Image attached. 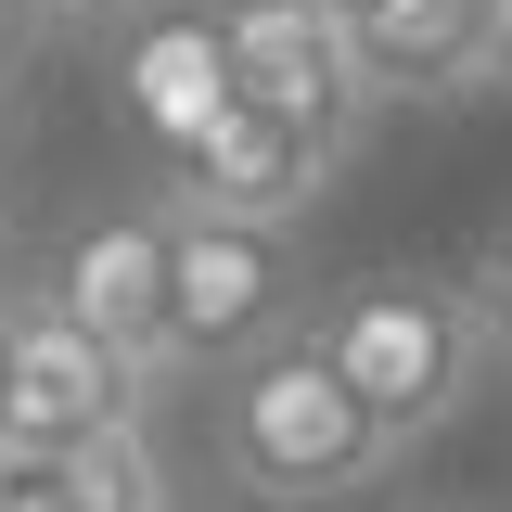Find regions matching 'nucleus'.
Masks as SVG:
<instances>
[{
  "instance_id": "obj_1",
  "label": "nucleus",
  "mask_w": 512,
  "mask_h": 512,
  "mask_svg": "<svg viewBox=\"0 0 512 512\" xmlns=\"http://www.w3.org/2000/svg\"><path fill=\"white\" fill-rule=\"evenodd\" d=\"M320 346V372L372 410V436L410 461L423 436H448L487 384L474 308H461V269H359V282H320V308L295 320Z\"/></svg>"
},
{
  "instance_id": "obj_2",
  "label": "nucleus",
  "mask_w": 512,
  "mask_h": 512,
  "mask_svg": "<svg viewBox=\"0 0 512 512\" xmlns=\"http://www.w3.org/2000/svg\"><path fill=\"white\" fill-rule=\"evenodd\" d=\"M218 474L244 487L256 512H320V500H359L397 474V448L372 436V410L320 372L308 333L256 346L218 372Z\"/></svg>"
},
{
  "instance_id": "obj_3",
  "label": "nucleus",
  "mask_w": 512,
  "mask_h": 512,
  "mask_svg": "<svg viewBox=\"0 0 512 512\" xmlns=\"http://www.w3.org/2000/svg\"><path fill=\"white\" fill-rule=\"evenodd\" d=\"M308 320V244L167 205V372H231Z\"/></svg>"
},
{
  "instance_id": "obj_4",
  "label": "nucleus",
  "mask_w": 512,
  "mask_h": 512,
  "mask_svg": "<svg viewBox=\"0 0 512 512\" xmlns=\"http://www.w3.org/2000/svg\"><path fill=\"white\" fill-rule=\"evenodd\" d=\"M218 52H231V103L282 116L320 154H359L372 90H359V52H346L333 0H218Z\"/></svg>"
},
{
  "instance_id": "obj_5",
  "label": "nucleus",
  "mask_w": 512,
  "mask_h": 512,
  "mask_svg": "<svg viewBox=\"0 0 512 512\" xmlns=\"http://www.w3.org/2000/svg\"><path fill=\"white\" fill-rule=\"evenodd\" d=\"M0 359H13V436L39 448V461H52V448H90V436H116V423L154 410V384L128 372L116 346H90L39 282L0 295Z\"/></svg>"
},
{
  "instance_id": "obj_6",
  "label": "nucleus",
  "mask_w": 512,
  "mask_h": 512,
  "mask_svg": "<svg viewBox=\"0 0 512 512\" xmlns=\"http://www.w3.org/2000/svg\"><path fill=\"white\" fill-rule=\"evenodd\" d=\"M39 295H52L90 346H116L141 384H167V205H103V218H77L39 269Z\"/></svg>"
},
{
  "instance_id": "obj_7",
  "label": "nucleus",
  "mask_w": 512,
  "mask_h": 512,
  "mask_svg": "<svg viewBox=\"0 0 512 512\" xmlns=\"http://www.w3.org/2000/svg\"><path fill=\"white\" fill-rule=\"evenodd\" d=\"M103 64H116V103H128V128L154 141V167H180L192 141L231 116V52H218V0H141L116 39H103Z\"/></svg>"
},
{
  "instance_id": "obj_8",
  "label": "nucleus",
  "mask_w": 512,
  "mask_h": 512,
  "mask_svg": "<svg viewBox=\"0 0 512 512\" xmlns=\"http://www.w3.org/2000/svg\"><path fill=\"white\" fill-rule=\"evenodd\" d=\"M333 180H346V154H320V141H295L282 116L231 103V116L167 167V205H192V218H244V231H308Z\"/></svg>"
},
{
  "instance_id": "obj_9",
  "label": "nucleus",
  "mask_w": 512,
  "mask_h": 512,
  "mask_svg": "<svg viewBox=\"0 0 512 512\" xmlns=\"http://www.w3.org/2000/svg\"><path fill=\"white\" fill-rule=\"evenodd\" d=\"M346 52H359L372 116L384 103L487 90V26H474V0H346Z\"/></svg>"
},
{
  "instance_id": "obj_10",
  "label": "nucleus",
  "mask_w": 512,
  "mask_h": 512,
  "mask_svg": "<svg viewBox=\"0 0 512 512\" xmlns=\"http://www.w3.org/2000/svg\"><path fill=\"white\" fill-rule=\"evenodd\" d=\"M52 512H167L154 436L116 423V436H90V448H52Z\"/></svg>"
},
{
  "instance_id": "obj_11",
  "label": "nucleus",
  "mask_w": 512,
  "mask_h": 512,
  "mask_svg": "<svg viewBox=\"0 0 512 512\" xmlns=\"http://www.w3.org/2000/svg\"><path fill=\"white\" fill-rule=\"evenodd\" d=\"M461 308H474V346H487V372H512V218H500L474 256H461Z\"/></svg>"
},
{
  "instance_id": "obj_12",
  "label": "nucleus",
  "mask_w": 512,
  "mask_h": 512,
  "mask_svg": "<svg viewBox=\"0 0 512 512\" xmlns=\"http://www.w3.org/2000/svg\"><path fill=\"white\" fill-rule=\"evenodd\" d=\"M26 13H39V39H116L141 0H26Z\"/></svg>"
},
{
  "instance_id": "obj_13",
  "label": "nucleus",
  "mask_w": 512,
  "mask_h": 512,
  "mask_svg": "<svg viewBox=\"0 0 512 512\" xmlns=\"http://www.w3.org/2000/svg\"><path fill=\"white\" fill-rule=\"evenodd\" d=\"M26 487H52V461H39V448H26V436H0V512L26 500Z\"/></svg>"
},
{
  "instance_id": "obj_14",
  "label": "nucleus",
  "mask_w": 512,
  "mask_h": 512,
  "mask_svg": "<svg viewBox=\"0 0 512 512\" xmlns=\"http://www.w3.org/2000/svg\"><path fill=\"white\" fill-rule=\"evenodd\" d=\"M474 26H487V90L512 77V0H474Z\"/></svg>"
},
{
  "instance_id": "obj_15",
  "label": "nucleus",
  "mask_w": 512,
  "mask_h": 512,
  "mask_svg": "<svg viewBox=\"0 0 512 512\" xmlns=\"http://www.w3.org/2000/svg\"><path fill=\"white\" fill-rule=\"evenodd\" d=\"M26 39H39V13H26V0H0V77L26 64Z\"/></svg>"
},
{
  "instance_id": "obj_16",
  "label": "nucleus",
  "mask_w": 512,
  "mask_h": 512,
  "mask_svg": "<svg viewBox=\"0 0 512 512\" xmlns=\"http://www.w3.org/2000/svg\"><path fill=\"white\" fill-rule=\"evenodd\" d=\"M397 512H487V500H397Z\"/></svg>"
},
{
  "instance_id": "obj_17",
  "label": "nucleus",
  "mask_w": 512,
  "mask_h": 512,
  "mask_svg": "<svg viewBox=\"0 0 512 512\" xmlns=\"http://www.w3.org/2000/svg\"><path fill=\"white\" fill-rule=\"evenodd\" d=\"M0 436H13V359H0Z\"/></svg>"
},
{
  "instance_id": "obj_18",
  "label": "nucleus",
  "mask_w": 512,
  "mask_h": 512,
  "mask_svg": "<svg viewBox=\"0 0 512 512\" xmlns=\"http://www.w3.org/2000/svg\"><path fill=\"white\" fill-rule=\"evenodd\" d=\"M13 512H52V487H26V500H13Z\"/></svg>"
},
{
  "instance_id": "obj_19",
  "label": "nucleus",
  "mask_w": 512,
  "mask_h": 512,
  "mask_svg": "<svg viewBox=\"0 0 512 512\" xmlns=\"http://www.w3.org/2000/svg\"><path fill=\"white\" fill-rule=\"evenodd\" d=\"M167 512H180V500H167Z\"/></svg>"
}]
</instances>
